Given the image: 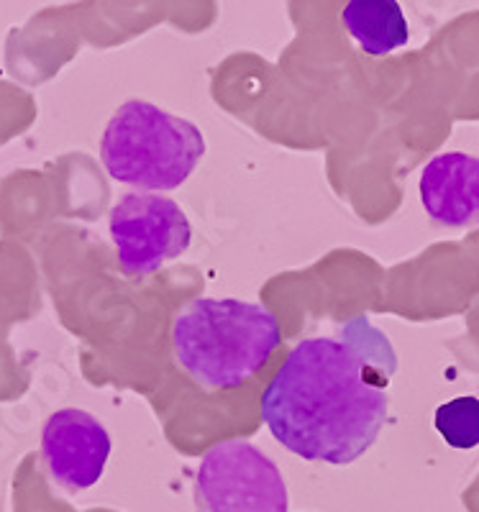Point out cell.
<instances>
[{
	"mask_svg": "<svg viewBox=\"0 0 479 512\" xmlns=\"http://www.w3.org/2000/svg\"><path fill=\"white\" fill-rule=\"evenodd\" d=\"M395 372L398 356L387 336L359 315L341 338H305L287 354L262 395V420L290 454L349 466L385 428Z\"/></svg>",
	"mask_w": 479,
	"mask_h": 512,
	"instance_id": "obj_1",
	"label": "cell"
},
{
	"mask_svg": "<svg viewBox=\"0 0 479 512\" xmlns=\"http://www.w3.org/2000/svg\"><path fill=\"white\" fill-rule=\"evenodd\" d=\"M280 341L275 315L236 297H198L172 323L177 367L203 390H236L249 382Z\"/></svg>",
	"mask_w": 479,
	"mask_h": 512,
	"instance_id": "obj_2",
	"label": "cell"
},
{
	"mask_svg": "<svg viewBox=\"0 0 479 512\" xmlns=\"http://www.w3.org/2000/svg\"><path fill=\"white\" fill-rule=\"evenodd\" d=\"M205 154L203 131L147 100L118 105L100 139V162L121 185L144 192L177 190Z\"/></svg>",
	"mask_w": 479,
	"mask_h": 512,
	"instance_id": "obj_3",
	"label": "cell"
},
{
	"mask_svg": "<svg viewBox=\"0 0 479 512\" xmlns=\"http://www.w3.org/2000/svg\"><path fill=\"white\" fill-rule=\"evenodd\" d=\"M198 512H290L277 464L254 443L231 438L200 459L195 474Z\"/></svg>",
	"mask_w": 479,
	"mask_h": 512,
	"instance_id": "obj_4",
	"label": "cell"
},
{
	"mask_svg": "<svg viewBox=\"0 0 479 512\" xmlns=\"http://www.w3.org/2000/svg\"><path fill=\"white\" fill-rule=\"evenodd\" d=\"M118 264L131 277H147L175 262L193 244V226L175 200L152 192H129L108 216Z\"/></svg>",
	"mask_w": 479,
	"mask_h": 512,
	"instance_id": "obj_5",
	"label": "cell"
},
{
	"mask_svg": "<svg viewBox=\"0 0 479 512\" xmlns=\"http://www.w3.org/2000/svg\"><path fill=\"white\" fill-rule=\"evenodd\" d=\"M111 448L106 425L80 408L57 410L41 433V461L49 479L70 495L85 492L103 479Z\"/></svg>",
	"mask_w": 479,
	"mask_h": 512,
	"instance_id": "obj_6",
	"label": "cell"
},
{
	"mask_svg": "<svg viewBox=\"0 0 479 512\" xmlns=\"http://www.w3.org/2000/svg\"><path fill=\"white\" fill-rule=\"evenodd\" d=\"M418 195L426 216L444 228L479 226V157L436 154L423 167Z\"/></svg>",
	"mask_w": 479,
	"mask_h": 512,
	"instance_id": "obj_7",
	"label": "cell"
},
{
	"mask_svg": "<svg viewBox=\"0 0 479 512\" xmlns=\"http://www.w3.org/2000/svg\"><path fill=\"white\" fill-rule=\"evenodd\" d=\"M341 18L351 39L372 57H385L410 41L408 18L398 0H349Z\"/></svg>",
	"mask_w": 479,
	"mask_h": 512,
	"instance_id": "obj_8",
	"label": "cell"
},
{
	"mask_svg": "<svg viewBox=\"0 0 479 512\" xmlns=\"http://www.w3.org/2000/svg\"><path fill=\"white\" fill-rule=\"evenodd\" d=\"M433 425L446 446L467 451L479 446V400L477 397H454L436 410Z\"/></svg>",
	"mask_w": 479,
	"mask_h": 512,
	"instance_id": "obj_9",
	"label": "cell"
}]
</instances>
